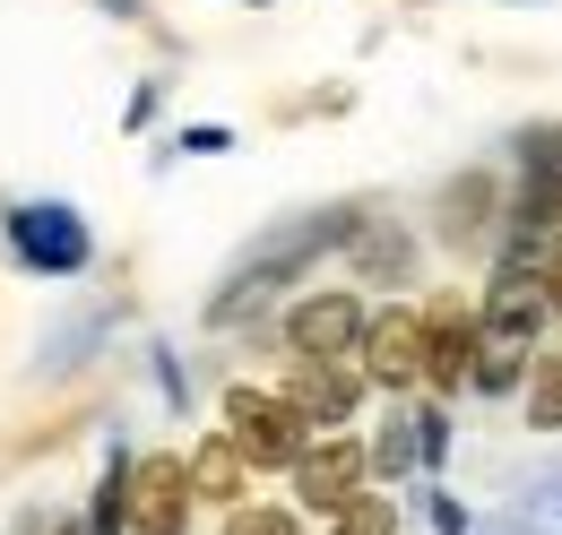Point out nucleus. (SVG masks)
<instances>
[{
	"mask_svg": "<svg viewBox=\"0 0 562 535\" xmlns=\"http://www.w3.org/2000/svg\"><path fill=\"white\" fill-rule=\"evenodd\" d=\"M407 458H416V432H381V449H363V467H407Z\"/></svg>",
	"mask_w": 562,
	"mask_h": 535,
	"instance_id": "2eb2a0df",
	"label": "nucleus"
},
{
	"mask_svg": "<svg viewBox=\"0 0 562 535\" xmlns=\"http://www.w3.org/2000/svg\"><path fill=\"white\" fill-rule=\"evenodd\" d=\"M528 423H537V432H562V354H537V363H528Z\"/></svg>",
	"mask_w": 562,
	"mask_h": 535,
	"instance_id": "f8f14e48",
	"label": "nucleus"
},
{
	"mask_svg": "<svg viewBox=\"0 0 562 535\" xmlns=\"http://www.w3.org/2000/svg\"><path fill=\"white\" fill-rule=\"evenodd\" d=\"M122 519H131V535H182L191 527L182 458H139V467H131V492H122Z\"/></svg>",
	"mask_w": 562,
	"mask_h": 535,
	"instance_id": "20e7f679",
	"label": "nucleus"
},
{
	"mask_svg": "<svg viewBox=\"0 0 562 535\" xmlns=\"http://www.w3.org/2000/svg\"><path fill=\"white\" fill-rule=\"evenodd\" d=\"M225 535H303V527H294V510H269V501H243V510L225 519Z\"/></svg>",
	"mask_w": 562,
	"mask_h": 535,
	"instance_id": "4468645a",
	"label": "nucleus"
},
{
	"mask_svg": "<svg viewBox=\"0 0 562 535\" xmlns=\"http://www.w3.org/2000/svg\"><path fill=\"white\" fill-rule=\"evenodd\" d=\"M61 535H87V527H61Z\"/></svg>",
	"mask_w": 562,
	"mask_h": 535,
	"instance_id": "f3484780",
	"label": "nucleus"
},
{
	"mask_svg": "<svg viewBox=\"0 0 562 535\" xmlns=\"http://www.w3.org/2000/svg\"><path fill=\"white\" fill-rule=\"evenodd\" d=\"M424 380L450 398L459 380H476V320L459 303H432L424 311Z\"/></svg>",
	"mask_w": 562,
	"mask_h": 535,
	"instance_id": "1a4fd4ad",
	"label": "nucleus"
},
{
	"mask_svg": "<svg viewBox=\"0 0 562 535\" xmlns=\"http://www.w3.org/2000/svg\"><path fill=\"white\" fill-rule=\"evenodd\" d=\"M329 535H398V510H390V492H355L347 510L329 519Z\"/></svg>",
	"mask_w": 562,
	"mask_h": 535,
	"instance_id": "ddd939ff",
	"label": "nucleus"
},
{
	"mask_svg": "<svg viewBox=\"0 0 562 535\" xmlns=\"http://www.w3.org/2000/svg\"><path fill=\"white\" fill-rule=\"evenodd\" d=\"M243 475H251V467H243L225 441H200V449H191V467H182V483H191L200 501H225V510H243Z\"/></svg>",
	"mask_w": 562,
	"mask_h": 535,
	"instance_id": "9b49d317",
	"label": "nucleus"
},
{
	"mask_svg": "<svg viewBox=\"0 0 562 535\" xmlns=\"http://www.w3.org/2000/svg\"><path fill=\"white\" fill-rule=\"evenodd\" d=\"M9 242H18V260L44 268V276H78L87 268V225H78L70 207H18L9 216Z\"/></svg>",
	"mask_w": 562,
	"mask_h": 535,
	"instance_id": "39448f33",
	"label": "nucleus"
},
{
	"mask_svg": "<svg viewBox=\"0 0 562 535\" xmlns=\"http://www.w3.org/2000/svg\"><path fill=\"white\" fill-rule=\"evenodd\" d=\"M441 242L450 251H485L493 242V173H459L441 191Z\"/></svg>",
	"mask_w": 562,
	"mask_h": 535,
	"instance_id": "9d476101",
	"label": "nucleus"
},
{
	"mask_svg": "<svg viewBox=\"0 0 562 535\" xmlns=\"http://www.w3.org/2000/svg\"><path fill=\"white\" fill-rule=\"evenodd\" d=\"M363 372L381 380V389H416L424 380V311H381V320H363Z\"/></svg>",
	"mask_w": 562,
	"mask_h": 535,
	"instance_id": "423d86ee",
	"label": "nucleus"
},
{
	"mask_svg": "<svg viewBox=\"0 0 562 535\" xmlns=\"http://www.w3.org/2000/svg\"><path fill=\"white\" fill-rule=\"evenodd\" d=\"M278 398L303 414V432H321V423H347V414H355L363 372H355V363H294V380H285Z\"/></svg>",
	"mask_w": 562,
	"mask_h": 535,
	"instance_id": "6e6552de",
	"label": "nucleus"
},
{
	"mask_svg": "<svg viewBox=\"0 0 562 535\" xmlns=\"http://www.w3.org/2000/svg\"><path fill=\"white\" fill-rule=\"evenodd\" d=\"M285 345H294L303 363H347L355 345H363V303H355L347 285L303 294V303L285 311Z\"/></svg>",
	"mask_w": 562,
	"mask_h": 535,
	"instance_id": "7ed1b4c3",
	"label": "nucleus"
},
{
	"mask_svg": "<svg viewBox=\"0 0 562 535\" xmlns=\"http://www.w3.org/2000/svg\"><path fill=\"white\" fill-rule=\"evenodd\" d=\"M537 285H546V311H562V225H554V242H546V276Z\"/></svg>",
	"mask_w": 562,
	"mask_h": 535,
	"instance_id": "dca6fc26",
	"label": "nucleus"
},
{
	"mask_svg": "<svg viewBox=\"0 0 562 535\" xmlns=\"http://www.w3.org/2000/svg\"><path fill=\"white\" fill-rule=\"evenodd\" d=\"M243 467H294L303 449H312V432H303V414L278 398V389H225V432H216Z\"/></svg>",
	"mask_w": 562,
	"mask_h": 535,
	"instance_id": "f03ea898",
	"label": "nucleus"
},
{
	"mask_svg": "<svg viewBox=\"0 0 562 535\" xmlns=\"http://www.w3.org/2000/svg\"><path fill=\"white\" fill-rule=\"evenodd\" d=\"M562 225V122H546V130L519 138V200H510V216H502V276H528V268L546 260V242H554Z\"/></svg>",
	"mask_w": 562,
	"mask_h": 535,
	"instance_id": "f257e3e1",
	"label": "nucleus"
},
{
	"mask_svg": "<svg viewBox=\"0 0 562 535\" xmlns=\"http://www.w3.org/2000/svg\"><path fill=\"white\" fill-rule=\"evenodd\" d=\"M294 492H303V510H347L355 492H363V441H347V432H329L321 449H303L294 458Z\"/></svg>",
	"mask_w": 562,
	"mask_h": 535,
	"instance_id": "0eeeda50",
	"label": "nucleus"
}]
</instances>
